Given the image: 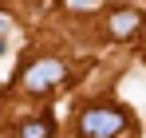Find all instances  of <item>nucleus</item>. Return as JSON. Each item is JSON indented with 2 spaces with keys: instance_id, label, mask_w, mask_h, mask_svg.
I'll use <instances>...</instances> for the list:
<instances>
[{
  "instance_id": "nucleus-5",
  "label": "nucleus",
  "mask_w": 146,
  "mask_h": 138,
  "mask_svg": "<svg viewBox=\"0 0 146 138\" xmlns=\"http://www.w3.org/2000/svg\"><path fill=\"white\" fill-rule=\"evenodd\" d=\"M75 8H91V4H95V0H71Z\"/></svg>"
},
{
  "instance_id": "nucleus-3",
  "label": "nucleus",
  "mask_w": 146,
  "mask_h": 138,
  "mask_svg": "<svg viewBox=\"0 0 146 138\" xmlns=\"http://www.w3.org/2000/svg\"><path fill=\"white\" fill-rule=\"evenodd\" d=\"M138 28H142V12H138V8H122V12L111 16V36H119V40L134 36Z\"/></svg>"
},
{
  "instance_id": "nucleus-1",
  "label": "nucleus",
  "mask_w": 146,
  "mask_h": 138,
  "mask_svg": "<svg viewBox=\"0 0 146 138\" xmlns=\"http://www.w3.org/2000/svg\"><path fill=\"white\" fill-rule=\"evenodd\" d=\"M126 126V115L115 107H87L79 115V134L83 138H115Z\"/></svg>"
},
{
  "instance_id": "nucleus-2",
  "label": "nucleus",
  "mask_w": 146,
  "mask_h": 138,
  "mask_svg": "<svg viewBox=\"0 0 146 138\" xmlns=\"http://www.w3.org/2000/svg\"><path fill=\"white\" fill-rule=\"evenodd\" d=\"M63 75H67V71H63V63H59V59H40V63H32V67H28L24 87L40 95V91H51L55 83H63Z\"/></svg>"
},
{
  "instance_id": "nucleus-4",
  "label": "nucleus",
  "mask_w": 146,
  "mask_h": 138,
  "mask_svg": "<svg viewBox=\"0 0 146 138\" xmlns=\"http://www.w3.org/2000/svg\"><path fill=\"white\" fill-rule=\"evenodd\" d=\"M20 138H51V118H36L20 126Z\"/></svg>"
},
{
  "instance_id": "nucleus-7",
  "label": "nucleus",
  "mask_w": 146,
  "mask_h": 138,
  "mask_svg": "<svg viewBox=\"0 0 146 138\" xmlns=\"http://www.w3.org/2000/svg\"><path fill=\"white\" fill-rule=\"evenodd\" d=\"M4 28H8V20H4V16H0V36H4Z\"/></svg>"
},
{
  "instance_id": "nucleus-6",
  "label": "nucleus",
  "mask_w": 146,
  "mask_h": 138,
  "mask_svg": "<svg viewBox=\"0 0 146 138\" xmlns=\"http://www.w3.org/2000/svg\"><path fill=\"white\" fill-rule=\"evenodd\" d=\"M4 51H8V44H4V36H0V55H4Z\"/></svg>"
}]
</instances>
